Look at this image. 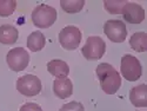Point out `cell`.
I'll return each mask as SVG.
<instances>
[{
  "instance_id": "obj_1",
  "label": "cell",
  "mask_w": 147,
  "mask_h": 111,
  "mask_svg": "<svg viewBox=\"0 0 147 111\" xmlns=\"http://www.w3.org/2000/svg\"><path fill=\"white\" fill-rule=\"evenodd\" d=\"M96 77L100 82V86L107 95H114L121 86V77L119 72L107 63L99 64L95 69Z\"/></svg>"
},
{
  "instance_id": "obj_2",
  "label": "cell",
  "mask_w": 147,
  "mask_h": 111,
  "mask_svg": "<svg viewBox=\"0 0 147 111\" xmlns=\"http://www.w3.org/2000/svg\"><path fill=\"white\" fill-rule=\"evenodd\" d=\"M57 20V11L55 8L41 4L38 5L32 12V22L34 26L39 29L51 27Z\"/></svg>"
},
{
  "instance_id": "obj_3",
  "label": "cell",
  "mask_w": 147,
  "mask_h": 111,
  "mask_svg": "<svg viewBox=\"0 0 147 111\" xmlns=\"http://www.w3.org/2000/svg\"><path fill=\"white\" fill-rule=\"evenodd\" d=\"M120 72L128 82H137L142 75V67L138 58L131 54H125L121 58Z\"/></svg>"
},
{
  "instance_id": "obj_4",
  "label": "cell",
  "mask_w": 147,
  "mask_h": 111,
  "mask_svg": "<svg viewBox=\"0 0 147 111\" xmlns=\"http://www.w3.org/2000/svg\"><path fill=\"white\" fill-rule=\"evenodd\" d=\"M106 51V44L100 37H88L86 44L81 48L84 57L88 60L100 59Z\"/></svg>"
},
{
  "instance_id": "obj_5",
  "label": "cell",
  "mask_w": 147,
  "mask_h": 111,
  "mask_svg": "<svg viewBox=\"0 0 147 111\" xmlns=\"http://www.w3.org/2000/svg\"><path fill=\"white\" fill-rule=\"evenodd\" d=\"M7 64L8 67L14 71V72H20L22 70H25L28 66L30 63V54L27 51L22 47H16L8 51L7 57Z\"/></svg>"
},
{
  "instance_id": "obj_6",
  "label": "cell",
  "mask_w": 147,
  "mask_h": 111,
  "mask_svg": "<svg viewBox=\"0 0 147 111\" xmlns=\"http://www.w3.org/2000/svg\"><path fill=\"white\" fill-rule=\"evenodd\" d=\"M81 32L76 26H66L59 33V43L65 50L72 51L79 47L81 43Z\"/></svg>"
},
{
  "instance_id": "obj_7",
  "label": "cell",
  "mask_w": 147,
  "mask_h": 111,
  "mask_svg": "<svg viewBox=\"0 0 147 111\" xmlns=\"http://www.w3.org/2000/svg\"><path fill=\"white\" fill-rule=\"evenodd\" d=\"M41 88L42 86L40 79L33 75H25L17 80V90L21 95L27 97L36 96L41 92Z\"/></svg>"
},
{
  "instance_id": "obj_8",
  "label": "cell",
  "mask_w": 147,
  "mask_h": 111,
  "mask_svg": "<svg viewBox=\"0 0 147 111\" xmlns=\"http://www.w3.org/2000/svg\"><path fill=\"white\" fill-rule=\"evenodd\" d=\"M104 33L113 43H122L127 37L126 25L121 20H108L104 25Z\"/></svg>"
},
{
  "instance_id": "obj_9",
  "label": "cell",
  "mask_w": 147,
  "mask_h": 111,
  "mask_svg": "<svg viewBox=\"0 0 147 111\" xmlns=\"http://www.w3.org/2000/svg\"><path fill=\"white\" fill-rule=\"evenodd\" d=\"M121 14L124 16V19L129 24H140L145 19V10L142 6L136 3H126L122 8Z\"/></svg>"
},
{
  "instance_id": "obj_10",
  "label": "cell",
  "mask_w": 147,
  "mask_h": 111,
  "mask_svg": "<svg viewBox=\"0 0 147 111\" xmlns=\"http://www.w3.org/2000/svg\"><path fill=\"white\" fill-rule=\"evenodd\" d=\"M53 92L60 99L68 98L73 93L72 80L68 79L67 77L66 78H57L53 82Z\"/></svg>"
},
{
  "instance_id": "obj_11",
  "label": "cell",
  "mask_w": 147,
  "mask_h": 111,
  "mask_svg": "<svg viewBox=\"0 0 147 111\" xmlns=\"http://www.w3.org/2000/svg\"><path fill=\"white\" fill-rule=\"evenodd\" d=\"M129 101L137 108L147 106V86L146 84H140L129 91Z\"/></svg>"
},
{
  "instance_id": "obj_12",
  "label": "cell",
  "mask_w": 147,
  "mask_h": 111,
  "mask_svg": "<svg viewBox=\"0 0 147 111\" xmlns=\"http://www.w3.org/2000/svg\"><path fill=\"white\" fill-rule=\"evenodd\" d=\"M47 70L52 76L57 78H66L69 73V67L66 61L60 59H53L47 63Z\"/></svg>"
},
{
  "instance_id": "obj_13",
  "label": "cell",
  "mask_w": 147,
  "mask_h": 111,
  "mask_svg": "<svg viewBox=\"0 0 147 111\" xmlns=\"http://www.w3.org/2000/svg\"><path fill=\"white\" fill-rule=\"evenodd\" d=\"M19 32L12 25L0 26V43L4 45H13L18 40Z\"/></svg>"
},
{
  "instance_id": "obj_14",
  "label": "cell",
  "mask_w": 147,
  "mask_h": 111,
  "mask_svg": "<svg viewBox=\"0 0 147 111\" xmlns=\"http://www.w3.org/2000/svg\"><path fill=\"white\" fill-rule=\"evenodd\" d=\"M45 43H46L45 35L40 31L32 32L27 38V47L32 52H38V51L42 50L45 46Z\"/></svg>"
},
{
  "instance_id": "obj_15",
  "label": "cell",
  "mask_w": 147,
  "mask_h": 111,
  "mask_svg": "<svg viewBox=\"0 0 147 111\" xmlns=\"http://www.w3.org/2000/svg\"><path fill=\"white\" fill-rule=\"evenodd\" d=\"M129 45L137 52L147 51V34L145 32H136L131 37Z\"/></svg>"
},
{
  "instance_id": "obj_16",
  "label": "cell",
  "mask_w": 147,
  "mask_h": 111,
  "mask_svg": "<svg viewBox=\"0 0 147 111\" xmlns=\"http://www.w3.org/2000/svg\"><path fill=\"white\" fill-rule=\"evenodd\" d=\"M85 5L84 0H61L60 6L67 13H78Z\"/></svg>"
},
{
  "instance_id": "obj_17",
  "label": "cell",
  "mask_w": 147,
  "mask_h": 111,
  "mask_svg": "<svg viewBox=\"0 0 147 111\" xmlns=\"http://www.w3.org/2000/svg\"><path fill=\"white\" fill-rule=\"evenodd\" d=\"M126 0H107V1L104 3V6H105V10L107 12L112 14H121L122 12V8L126 5Z\"/></svg>"
},
{
  "instance_id": "obj_18",
  "label": "cell",
  "mask_w": 147,
  "mask_h": 111,
  "mask_svg": "<svg viewBox=\"0 0 147 111\" xmlns=\"http://www.w3.org/2000/svg\"><path fill=\"white\" fill-rule=\"evenodd\" d=\"M17 3L14 0H0V17H8L16 11Z\"/></svg>"
},
{
  "instance_id": "obj_19",
  "label": "cell",
  "mask_w": 147,
  "mask_h": 111,
  "mask_svg": "<svg viewBox=\"0 0 147 111\" xmlns=\"http://www.w3.org/2000/svg\"><path fill=\"white\" fill-rule=\"evenodd\" d=\"M59 111H85V108L80 102H69L61 106Z\"/></svg>"
},
{
  "instance_id": "obj_20",
  "label": "cell",
  "mask_w": 147,
  "mask_h": 111,
  "mask_svg": "<svg viewBox=\"0 0 147 111\" xmlns=\"http://www.w3.org/2000/svg\"><path fill=\"white\" fill-rule=\"evenodd\" d=\"M19 111H42L41 106L35 103H26L24 104Z\"/></svg>"
}]
</instances>
